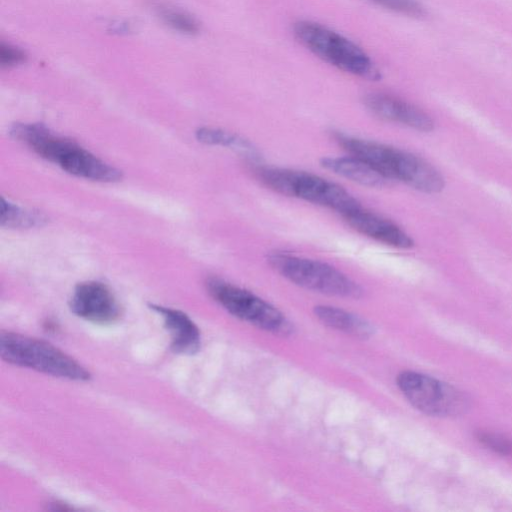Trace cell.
Returning <instances> with one entry per match:
<instances>
[{
  "label": "cell",
  "instance_id": "obj_15",
  "mask_svg": "<svg viewBox=\"0 0 512 512\" xmlns=\"http://www.w3.org/2000/svg\"><path fill=\"white\" fill-rule=\"evenodd\" d=\"M197 139L208 145L223 146L233 149L250 160H258L259 152L247 139L238 134L212 127H202L196 132Z\"/></svg>",
  "mask_w": 512,
  "mask_h": 512
},
{
  "label": "cell",
  "instance_id": "obj_10",
  "mask_svg": "<svg viewBox=\"0 0 512 512\" xmlns=\"http://www.w3.org/2000/svg\"><path fill=\"white\" fill-rule=\"evenodd\" d=\"M366 108L375 116L395 122L420 132H431L435 128L433 118L421 108L394 95L371 92L363 99Z\"/></svg>",
  "mask_w": 512,
  "mask_h": 512
},
{
  "label": "cell",
  "instance_id": "obj_2",
  "mask_svg": "<svg viewBox=\"0 0 512 512\" xmlns=\"http://www.w3.org/2000/svg\"><path fill=\"white\" fill-rule=\"evenodd\" d=\"M11 136L40 157L58 165L67 173L91 181L112 183L122 177L121 171L101 160L75 142L35 123H16Z\"/></svg>",
  "mask_w": 512,
  "mask_h": 512
},
{
  "label": "cell",
  "instance_id": "obj_1",
  "mask_svg": "<svg viewBox=\"0 0 512 512\" xmlns=\"http://www.w3.org/2000/svg\"><path fill=\"white\" fill-rule=\"evenodd\" d=\"M333 138L349 154L365 160L391 181L426 194H438L445 187L442 173L411 152L341 132H334Z\"/></svg>",
  "mask_w": 512,
  "mask_h": 512
},
{
  "label": "cell",
  "instance_id": "obj_12",
  "mask_svg": "<svg viewBox=\"0 0 512 512\" xmlns=\"http://www.w3.org/2000/svg\"><path fill=\"white\" fill-rule=\"evenodd\" d=\"M150 307L163 317L165 328L171 336V349L175 353L192 355L199 351V328L185 312L156 304Z\"/></svg>",
  "mask_w": 512,
  "mask_h": 512
},
{
  "label": "cell",
  "instance_id": "obj_17",
  "mask_svg": "<svg viewBox=\"0 0 512 512\" xmlns=\"http://www.w3.org/2000/svg\"><path fill=\"white\" fill-rule=\"evenodd\" d=\"M155 8L162 21L174 30L189 35L199 31V24L191 15L167 5H157Z\"/></svg>",
  "mask_w": 512,
  "mask_h": 512
},
{
  "label": "cell",
  "instance_id": "obj_18",
  "mask_svg": "<svg viewBox=\"0 0 512 512\" xmlns=\"http://www.w3.org/2000/svg\"><path fill=\"white\" fill-rule=\"evenodd\" d=\"M385 9L406 15L420 18L425 15L424 7L418 0H369Z\"/></svg>",
  "mask_w": 512,
  "mask_h": 512
},
{
  "label": "cell",
  "instance_id": "obj_5",
  "mask_svg": "<svg viewBox=\"0 0 512 512\" xmlns=\"http://www.w3.org/2000/svg\"><path fill=\"white\" fill-rule=\"evenodd\" d=\"M270 266L285 279L304 289L333 297L359 298L362 287L328 263L288 252H273Z\"/></svg>",
  "mask_w": 512,
  "mask_h": 512
},
{
  "label": "cell",
  "instance_id": "obj_8",
  "mask_svg": "<svg viewBox=\"0 0 512 512\" xmlns=\"http://www.w3.org/2000/svg\"><path fill=\"white\" fill-rule=\"evenodd\" d=\"M397 386L416 409L428 415H456L467 407L462 393L425 374L404 371L397 377Z\"/></svg>",
  "mask_w": 512,
  "mask_h": 512
},
{
  "label": "cell",
  "instance_id": "obj_14",
  "mask_svg": "<svg viewBox=\"0 0 512 512\" xmlns=\"http://www.w3.org/2000/svg\"><path fill=\"white\" fill-rule=\"evenodd\" d=\"M314 314L324 325L354 337L365 339L373 334V327L369 322L344 309L318 305L314 308Z\"/></svg>",
  "mask_w": 512,
  "mask_h": 512
},
{
  "label": "cell",
  "instance_id": "obj_16",
  "mask_svg": "<svg viewBox=\"0 0 512 512\" xmlns=\"http://www.w3.org/2000/svg\"><path fill=\"white\" fill-rule=\"evenodd\" d=\"M46 221L42 213L23 209L2 198L1 225L12 228H29L42 225Z\"/></svg>",
  "mask_w": 512,
  "mask_h": 512
},
{
  "label": "cell",
  "instance_id": "obj_3",
  "mask_svg": "<svg viewBox=\"0 0 512 512\" xmlns=\"http://www.w3.org/2000/svg\"><path fill=\"white\" fill-rule=\"evenodd\" d=\"M255 173L263 184L282 195L334 210L340 215L361 205L339 184L310 172L258 165Z\"/></svg>",
  "mask_w": 512,
  "mask_h": 512
},
{
  "label": "cell",
  "instance_id": "obj_6",
  "mask_svg": "<svg viewBox=\"0 0 512 512\" xmlns=\"http://www.w3.org/2000/svg\"><path fill=\"white\" fill-rule=\"evenodd\" d=\"M1 358L11 364L55 377L76 381L90 379V373L75 359L55 346L14 332L0 334Z\"/></svg>",
  "mask_w": 512,
  "mask_h": 512
},
{
  "label": "cell",
  "instance_id": "obj_9",
  "mask_svg": "<svg viewBox=\"0 0 512 512\" xmlns=\"http://www.w3.org/2000/svg\"><path fill=\"white\" fill-rule=\"evenodd\" d=\"M69 306L78 317L101 325L118 321L122 313L120 304L110 288L98 281L78 284Z\"/></svg>",
  "mask_w": 512,
  "mask_h": 512
},
{
  "label": "cell",
  "instance_id": "obj_19",
  "mask_svg": "<svg viewBox=\"0 0 512 512\" xmlns=\"http://www.w3.org/2000/svg\"><path fill=\"white\" fill-rule=\"evenodd\" d=\"M478 440L487 448L502 455L512 454V442L503 436L481 432L478 434Z\"/></svg>",
  "mask_w": 512,
  "mask_h": 512
},
{
  "label": "cell",
  "instance_id": "obj_7",
  "mask_svg": "<svg viewBox=\"0 0 512 512\" xmlns=\"http://www.w3.org/2000/svg\"><path fill=\"white\" fill-rule=\"evenodd\" d=\"M206 288L210 296L234 317L274 335L292 333L293 326L286 316L254 293L216 277L207 279Z\"/></svg>",
  "mask_w": 512,
  "mask_h": 512
},
{
  "label": "cell",
  "instance_id": "obj_20",
  "mask_svg": "<svg viewBox=\"0 0 512 512\" xmlns=\"http://www.w3.org/2000/svg\"><path fill=\"white\" fill-rule=\"evenodd\" d=\"M25 59L24 53L12 46L2 44L0 47V63L3 66H12Z\"/></svg>",
  "mask_w": 512,
  "mask_h": 512
},
{
  "label": "cell",
  "instance_id": "obj_4",
  "mask_svg": "<svg viewBox=\"0 0 512 512\" xmlns=\"http://www.w3.org/2000/svg\"><path fill=\"white\" fill-rule=\"evenodd\" d=\"M293 31L300 44L339 70L368 80L381 77L370 56L342 34L309 20L296 22Z\"/></svg>",
  "mask_w": 512,
  "mask_h": 512
},
{
  "label": "cell",
  "instance_id": "obj_11",
  "mask_svg": "<svg viewBox=\"0 0 512 512\" xmlns=\"http://www.w3.org/2000/svg\"><path fill=\"white\" fill-rule=\"evenodd\" d=\"M344 220L357 232L398 249H410L414 246L411 236L393 221L361 205L343 215Z\"/></svg>",
  "mask_w": 512,
  "mask_h": 512
},
{
  "label": "cell",
  "instance_id": "obj_13",
  "mask_svg": "<svg viewBox=\"0 0 512 512\" xmlns=\"http://www.w3.org/2000/svg\"><path fill=\"white\" fill-rule=\"evenodd\" d=\"M320 164L340 177L369 188H382L392 182L371 164L355 155L323 157Z\"/></svg>",
  "mask_w": 512,
  "mask_h": 512
}]
</instances>
